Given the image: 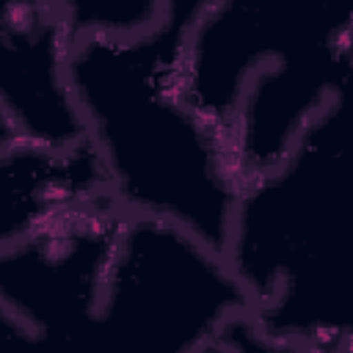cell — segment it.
Segmentation results:
<instances>
[{
    "mask_svg": "<svg viewBox=\"0 0 353 353\" xmlns=\"http://www.w3.org/2000/svg\"><path fill=\"white\" fill-rule=\"evenodd\" d=\"M196 0H168L135 33H74L69 91L110 207L223 248L240 171L226 138L188 102L179 58Z\"/></svg>",
    "mask_w": 353,
    "mask_h": 353,
    "instance_id": "1",
    "label": "cell"
},
{
    "mask_svg": "<svg viewBox=\"0 0 353 353\" xmlns=\"http://www.w3.org/2000/svg\"><path fill=\"white\" fill-rule=\"evenodd\" d=\"M353 88L240 182L223 262L254 325L303 353H353Z\"/></svg>",
    "mask_w": 353,
    "mask_h": 353,
    "instance_id": "2",
    "label": "cell"
},
{
    "mask_svg": "<svg viewBox=\"0 0 353 353\" xmlns=\"http://www.w3.org/2000/svg\"><path fill=\"white\" fill-rule=\"evenodd\" d=\"M188 102L240 176L276 165L353 74L350 0H196L179 58Z\"/></svg>",
    "mask_w": 353,
    "mask_h": 353,
    "instance_id": "3",
    "label": "cell"
},
{
    "mask_svg": "<svg viewBox=\"0 0 353 353\" xmlns=\"http://www.w3.org/2000/svg\"><path fill=\"white\" fill-rule=\"evenodd\" d=\"M245 314L223 254L190 232L121 215L85 334L91 353H199Z\"/></svg>",
    "mask_w": 353,
    "mask_h": 353,
    "instance_id": "4",
    "label": "cell"
},
{
    "mask_svg": "<svg viewBox=\"0 0 353 353\" xmlns=\"http://www.w3.org/2000/svg\"><path fill=\"white\" fill-rule=\"evenodd\" d=\"M69 44L58 0L0 3V113L19 141L85 146L69 91Z\"/></svg>",
    "mask_w": 353,
    "mask_h": 353,
    "instance_id": "5",
    "label": "cell"
},
{
    "mask_svg": "<svg viewBox=\"0 0 353 353\" xmlns=\"http://www.w3.org/2000/svg\"><path fill=\"white\" fill-rule=\"evenodd\" d=\"M97 201L108 196L85 146L50 149L28 141L0 146V251Z\"/></svg>",
    "mask_w": 353,
    "mask_h": 353,
    "instance_id": "6",
    "label": "cell"
},
{
    "mask_svg": "<svg viewBox=\"0 0 353 353\" xmlns=\"http://www.w3.org/2000/svg\"><path fill=\"white\" fill-rule=\"evenodd\" d=\"M199 353H303V350L276 342L273 336L262 334L248 314H240L218 336H212Z\"/></svg>",
    "mask_w": 353,
    "mask_h": 353,
    "instance_id": "7",
    "label": "cell"
},
{
    "mask_svg": "<svg viewBox=\"0 0 353 353\" xmlns=\"http://www.w3.org/2000/svg\"><path fill=\"white\" fill-rule=\"evenodd\" d=\"M14 141H19V138L14 135L11 124H8V121H6V116L0 113V146H6V143H14Z\"/></svg>",
    "mask_w": 353,
    "mask_h": 353,
    "instance_id": "8",
    "label": "cell"
}]
</instances>
